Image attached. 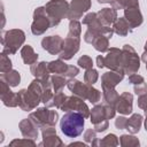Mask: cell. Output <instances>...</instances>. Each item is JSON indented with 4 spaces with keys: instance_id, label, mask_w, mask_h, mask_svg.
<instances>
[{
    "instance_id": "1",
    "label": "cell",
    "mask_w": 147,
    "mask_h": 147,
    "mask_svg": "<svg viewBox=\"0 0 147 147\" xmlns=\"http://www.w3.org/2000/svg\"><path fill=\"white\" fill-rule=\"evenodd\" d=\"M85 117L77 111H65L60 119V129L68 138H77L83 133Z\"/></svg>"
},
{
    "instance_id": "2",
    "label": "cell",
    "mask_w": 147,
    "mask_h": 147,
    "mask_svg": "<svg viewBox=\"0 0 147 147\" xmlns=\"http://www.w3.org/2000/svg\"><path fill=\"white\" fill-rule=\"evenodd\" d=\"M67 86L72 92V94L78 95L84 100H88L91 103H96L101 99V92L92 85L86 84L85 82L82 83L75 78H69V80L67 82Z\"/></svg>"
},
{
    "instance_id": "3",
    "label": "cell",
    "mask_w": 147,
    "mask_h": 147,
    "mask_svg": "<svg viewBox=\"0 0 147 147\" xmlns=\"http://www.w3.org/2000/svg\"><path fill=\"white\" fill-rule=\"evenodd\" d=\"M25 41V33L20 29H11L3 32L1 38L2 53L7 55L15 54Z\"/></svg>"
},
{
    "instance_id": "4",
    "label": "cell",
    "mask_w": 147,
    "mask_h": 147,
    "mask_svg": "<svg viewBox=\"0 0 147 147\" xmlns=\"http://www.w3.org/2000/svg\"><path fill=\"white\" fill-rule=\"evenodd\" d=\"M119 64L125 75H132L139 70L140 59H139V55L137 54L136 49L131 45L125 44L123 46L121 59H119Z\"/></svg>"
},
{
    "instance_id": "5",
    "label": "cell",
    "mask_w": 147,
    "mask_h": 147,
    "mask_svg": "<svg viewBox=\"0 0 147 147\" xmlns=\"http://www.w3.org/2000/svg\"><path fill=\"white\" fill-rule=\"evenodd\" d=\"M45 8L51 18L52 26H56L63 18H68L69 3L65 0H49L45 5Z\"/></svg>"
},
{
    "instance_id": "6",
    "label": "cell",
    "mask_w": 147,
    "mask_h": 147,
    "mask_svg": "<svg viewBox=\"0 0 147 147\" xmlns=\"http://www.w3.org/2000/svg\"><path fill=\"white\" fill-rule=\"evenodd\" d=\"M29 117L36 123L39 129H44L47 126H55L59 121V114L56 110H51L48 107L37 108L33 113L29 115Z\"/></svg>"
},
{
    "instance_id": "7",
    "label": "cell",
    "mask_w": 147,
    "mask_h": 147,
    "mask_svg": "<svg viewBox=\"0 0 147 147\" xmlns=\"http://www.w3.org/2000/svg\"><path fill=\"white\" fill-rule=\"evenodd\" d=\"M52 26L51 18L47 15L46 8L38 7L33 11V22L31 24V32L34 36H40L45 33L49 28Z\"/></svg>"
},
{
    "instance_id": "8",
    "label": "cell",
    "mask_w": 147,
    "mask_h": 147,
    "mask_svg": "<svg viewBox=\"0 0 147 147\" xmlns=\"http://www.w3.org/2000/svg\"><path fill=\"white\" fill-rule=\"evenodd\" d=\"M17 95H18V107L23 111H31L34 108H37L39 102H41V96L29 87L18 91Z\"/></svg>"
},
{
    "instance_id": "9",
    "label": "cell",
    "mask_w": 147,
    "mask_h": 147,
    "mask_svg": "<svg viewBox=\"0 0 147 147\" xmlns=\"http://www.w3.org/2000/svg\"><path fill=\"white\" fill-rule=\"evenodd\" d=\"M61 110H63V111H77V113H80L85 118L90 117V114H91V110H90L88 106L84 102V99H82L75 94L71 96H67Z\"/></svg>"
},
{
    "instance_id": "10",
    "label": "cell",
    "mask_w": 147,
    "mask_h": 147,
    "mask_svg": "<svg viewBox=\"0 0 147 147\" xmlns=\"http://www.w3.org/2000/svg\"><path fill=\"white\" fill-rule=\"evenodd\" d=\"M79 47H80V37H75V36L68 34L65 37V39L63 40L62 51L59 54V57L64 61L70 60L79 51Z\"/></svg>"
},
{
    "instance_id": "11",
    "label": "cell",
    "mask_w": 147,
    "mask_h": 147,
    "mask_svg": "<svg viewBox=\"0 0 147 147\" xmlns=\"http://www.w3.org/2000/svg\"><path fill=\"white\" fill-rule=\"evenodd\" d=\"M42 134V141L39 144V146H46V147H62L64 144L60 139V137L56 134L55 126H47L41 129Z\"/></svg>"
},
{
    "instance_id": "12",
    "label": "cell",
    "mask_w": 147,
    "mask_h": 147,
    "mask_svg": "<svg viewBox=\"0 0 147 147\" xmlns=\"http://www.w3.org/2000/svg\"><path fill=\"white\" fill-rule=\"evenodd\" d=\"M91 0H71L69 3V20H78L91 8Z\"/></svg>"
},
{
    "instance_id": "13",
    "label": "cell",
    "mask_w": 147,
    "mask_h": 147,
    "mask_svg": "<svg viewBox=\"0 0 147 147\" xmlns=\"http://www.w3.org/2000/svg\"><path fill=\"white\" fill-rule=\"evenodd\" d=\"M63 46V39L60 36H47L41 40V47L52 55H57L61 53Z\"/></svg>"
},
{
    "instance_id": "14",
    "label": "cell",
    "mask_w": 147,
    "mask_h": 147,
    "mask_svg": "<svg viewBox=\"0 0 147 147\" xmlns=\"http://www.w3.org/2000/svg\"><path fill=\"white\" fill-rule=\"evenodd\" d=\"M122 49L117 47H111L110 49L107 51V55L105 56V67L108 68L109 70H114L117 72H123L119 64V59H121Z\"/></svg>"
},
{
    "instance_id": "15",
    "label": "cell",
    "mask_w": 147,
    "mask_h": 147,
    "mask_svg": "<svg viewBox=\"0 0 147 147\" xmlns=\"http://www.w3.org/2000/svg\"><path fill=\"white\" fill-rule=\"evenodd\" d=\"M124 17L129 22L131 29L138 28L144 22V17H142V14H141V11L139 9V5L138 6L125 7L124 8Z\"/></svg>"
},
{
    "instance_id": "16",
    "label": "cell",
    "mask_w": 147,
    "mask_h": 147,
    "mask_svg": "<svg viewBox=\"0 0 147 147\" xmlns=\"http://www.w3.org/2000/svg\"><path fill=\"white\" fill-rule=\"evenodd\" d=\"M132 103H133V95L129 92H123L122 94H119L116 101L115 109L117 113L122 115H129L132 113Z\"/></svg>"
},
{
    "instance_id": "17",
    "label": "cell",
    "mask_w": 147,
    "mask_h": 147,
    "mask_svg": "<svg viewBox=\"0 0 147 147\" xmlns=\"http://www.w3.org/2000/svg\"><path fill=\"white\" fill-rule=\"evenodd\" d=\"M18 129L22 133V136L24 138H29V139H36L38 138V126L36 125V123L29 117V118H24L18 123Z\"/></svg>"
},
{
    "instance_id": "18",
    "label": "cell",
    "mask_w": 147,
    "mask_h": 147,
    "mask_svg": "<svg viewBox=\"0 0 147 147\" xmlns=\"http://www.w3.org/2000/svg\"><path fill=\"white\" fill-rule=\"evenodd\" d=\"M123 72H117L114 70L107 71L101 76V86L102 88H115L116 85L123 80L124 78Z\"/></svg>"
},
{
    "instance_id": "19",
    "label": "cell",
    "mask_w": 147,
    "mask_h": 147,
    "mask_svg": "<svg viewBox=\"0 0 147 147\" xmlns=\"http://www.w3.org/2000/svg\"><path fill=\"white\" fill-rule=\"evenodd\" d=\"M96 14H98V17H99L100 22L106 26L113 25L114 22L118 18L117 17V10L114 9L113 7L111 8H102Z\"/></svg>"
},
{
    "instance_id": "20",
    "label": "cell",
    "mask_w": 147,
    "mask_h": 147,
    "mask_svg": "<svg viewBox=\"0 0 147 147\" xmlns=\"http://www.w3.org/2000/svg\"><path fill=\"white\" fill-rule=\"evenodd\" d=\"M30 71L33 75L34 78H39V79H46L51 77V72L48 69V63L45 61L41 62H36L33 64L30 65Z\"/></svg>"
},
{
    "instance_id": "21",
    "label": "cell",
    "mask_w": 147,
    "mask_h": 147,
    "mask_svg": "<svg viewBox=\"0 0 147 147\" xmlns=\"http://www.w3.org/2000/svg\"><path fill=\"white\" fill-rule=\"evenodd\" d=\"M90 118H91V123L93 125L99 124V123L105 122V121H108L106 113H105V106L103 105H95L91 110Z\"/></svg>"
},
{
    "instance_id": "22",
    "label": "cell",
    "mask_w": 147,
    "mask_h": 147,
    "mask_svg": "<svg viewBox=\"0 0 147 147\" xmlns=\"http://www.w3.org/2000/svg\"><path fill=\"white\" fill-rule=\"evenodd\" d=\"M38 56L39 55L33 51L32 46H30V45H25L21 48V57L25 64L31 65V64L36 63L38 61Z\"/></svg>"
},
{
    "instance_id": "23",
    "label": "cell",
    "mask_w": 147,
    "mask_h": 147,
    "mask_svg": "<svg viewBox=\"0 0 147 147\" xmlns=\"http://www.w3.org/2000/svg\"><path fill=\"white\" fill-rule=\"evenodd\" d=\"M142 115L140 114H132L130 118H127V125H126V130L132 133L136 134L140 131L141 124H142Z\"/></svg>"
},
{
    "instance_id": "24",
    "label": "cell",
    "mask_w": 147,
    "mask_h": 147,
    "mask_svg": "<svg viewBox=\"0 0 147 147\" xmlns=\"http://www.w3.org/2000/svg\"><path fill=\"white\" fill-rule=\"evenodd\" d=\"M113 29H114V32L117 33V34L121 36V37H125V36L129 33V31L131 30L130 24H129V22L126 21L125 17H119V18H117V20L114 22V24H113Z\"/></svg>"
},
{
    "instance_id": "25",
    "label": "cell",
    "mask_w": 147,
    "mask_h": 147,
    "mask_svg": "<svg viewBox=\"0 0 147 147\" xmlns=\"http://www.w3.org/2000/svg\"><path fill=\"white\" fill-rule=\"evenodd\" d=\"M68 67H69V64H67L64 62V60H61V59L48 62V69H49L51 74H56V75L64 76L65 71L68 70Z\"/></svg>"
},
{
    "instance_id": "26",
    "label": "cell",
    "mask_w": 147,
    "mask_h": 147,
    "mask_svg": "<svg viewBox=\"0 0 147 147\" xmlns=\"http://www.w3.org/2000/svg\"><path fill=\"white\" fill-rule=\"evenodd\" d=\"M92 46L100 53H105L109 49V38L105 34H98L92 41Z\"/></svg>"
},
{
    "instance_id": "27",
    "label": "cell",
    "mask_w": 147,
    "mask_h": 147,
    "mask_svg": "<svg viewBox=\"0 0 147 147\" xmlns=\"http://www.w3.org/2000/svg\"><path fill=\"white\" fill-rule=\"evenodd\" d=\"M1 78L3 80H6L8 83V85L11 86V87L17 86L20 84V82H21V75H20V72L17 70H14V69H11L8 72L1 74Z\"/></svg>"
},
{
    "instance_id": "28",
    "label": "cell",
    "mask_w": 147,
    "mask_h": 147,
    "mask_svg": "<svg viewBox=\"0 0 147 147\" xmlns=\"http://www.w3.org/2000/svg\"><path fill=\"white\" fill-rule=\"evenodd\" d=\"M1 101L6 107H17L18 106V95L13 91H8L7 93L0 94Z\"/></svg>"
},
{
    "instance_id": "29",
    "label": "cell",
    "mask_w": 147,
    "mask_h": 147,
    "mask_svg": "<svg viewBox=\"0 0 147 147\" xmlns=\"http://www.w3.org/2000/svg\"><path fill=\"white\" fill-rule=\"evenodd\" d=\"M102 96H103V100L106 103L115 107L119 94L117 93V91L115 88H102Z\"/></svg>"
},
{
    "instance_id": "30",
    "label": "cell",
    "mask_w": 147,
    "mask_h": 147,
    "mask_svg": "<svg viewBox=\"0 0 147 147\" xmlns=\"http://www.w3.org/2000/svg\"><path fill=\"white\" fill-rule=\"evenodd\" d=\"M119 144L122 147H139L140 146L139 139L132 134H122L119 137Z\"/></svg>"
},
{
    "instance_id": "31",
    "label": "cell",
    "mask_w": 147,
    "mask_h": 147,
    "mask_svg": "<svg viewBox=\"0 0 147 147\" xmlns=\"http://www.w3.org/2000/svg\"><path fill=\"white\" fill-rule=\"evenodd\" d=\"M65 99H67V95L62 91H59V92H55V94L53 95V99L47 105H45V106L48 107V108L56 107V108L61 109L62 106H63V103H64V101H65Z\"/></svg>"
},
{
    "instance_id": "32",
    "label": "cell",
    "mask_w": 147,
    "mask_h": 147,
    "mask_svg": "<svg viewBox=\"0 0 147 147\" xmlns=\"http://www.w3.org/2000/svg\"><path fill=\"white\" fill-rule=\"evenodd\" d=\"M119 140L117 138L116 134L114 133H109L107 134L105 138H102L101 140H98L96 146H101V147H114V146H118Z\"/></svg>"
},
{
    "instance_id": "33",
    "label": "cell",
    "mask_w": 147,
    "mask_h": 147,
    "mask_svg": "<svg viewBox=\"0 0 147 147\" xmlns=\"http://www.w3.org/2000/svg\"><path fill=\"white\" fill-rule=\"evenodd\" d=\"M51 82H52V86H53V90L54 92H59V91H62L64 85H67V79L64 76L62 75H56L54 74L53 76H51Z\"/></svg>"
},
{
    "instance_id": "34",
    "label": "cell",
    "mask_w": 147,
    "mask_h": 147,
    "mask_svg": "<svg viewBox=\"0 0 147 147\" xmlns=\"http://www.w3.org/2000/svg\"><path fill=\"white\" fill-rule=\"evenodd\" d=\"M68 34L75 36V37H80V34H82V24L79 23L78 20H70Z\"/></svg>"
},
{
    "instance_id": "35",
    "label": "cell",
    "mask_w": 147,
    "mask_h": 147,
    "mask_svg": "<svg viewBox=\"0 0 147 147\" xmlns=\"http://www.w3.org/2000/svg\"><path fill=\"white\" fill-rule=\"evenodd\" d=\"M98 78H99V72H98V70H95L93 68L92 69H87L85 71V74H84V82L86 84L93 85V84L96 83Z\"/></svg>"
},
{
    "instance_id": "36",
    "label": "cell",
    "mask_w": 147,
    "mask_h": 147,
    "mask_svg": "<svg viewBox=\"0 0 147 147\" xmlns=\"http://www.w3.org/2000/svg\"><path fill=\"white\" fill-rule=\"evenodd\" d=\"M0 56H1V62H0V71H1V74L10 71L11 70V61H10V59L7 56V54H5L2 52H1Z\"/></svg>"
},
{
    "instance_id": "37",
    "label": "cell",
    "mask_w": 147,
    "mask_h": 147,
    "mask_svg": "<svg viewBox=\"0 0 147 147\" xmlns=\"http://www.w3.org/2000/svg\"><path fill=\"white\" fill-rule=\"evenodd\" d=\"M84 140L92 146H96L98 139H96V131L94 129H87L84 132Z\"/></svg>"
},
{
    "instance_id": "38",
    "label": "cell",
    "mask_w": 147,
    "mask_h": 147,
    "mask_svg": "<svg viewBox=\"0 0 147 147\" xmlns=\"http://www.w3.org/2000/svg\"><path fill=\"white\" fill-rule=\"evenodd\" d=\"M77 64H78L80 68L85 69V70L92 69V68H93V60H92L88 55H83V56H80V57L78 59Z\"/></svg>"
},
{
    "instance_id": "39",
    "label": "cell",
    "mask_w": 147,
    "mask_h": 147,
    "mask_svg": "<svg viewBox=\"0 0 147 147\" xmlns=\"http://www.w3.org/2000/svg\"><path fill=\"white\" fill-rule=\"evenodd\" d=\"M9 146H36V142H34L33 139L23 138V139H15V140H13L9 144Z\"/></svg>"
},
{
    "instance_id": "40",
    "label": "cell",
    "mask_w": 147,
    "mask_h": 147,
    "mask_svg": "<svg viewBox=\"0 0 147 147\" xmlns=\"http://www.w3.org/2000/svg\"><path fill=\"white\" fill-rule=\"evenodd\" d=\"M133 90H134V93L140 96V95H144V94H147V84L145 82L140 83V84H137V85H133Z\"/></svg>"
},
{
    "instance_id": "41",
    "label": "cell",
    "mask_w": 147,
    "mask_h": 147,
    "mask_svg": "<svg viewBox=\"0 0 147 147\" xmlns=\"http://www.w3.org/2000/svg\"><path fill=\"white\" fill-rule=\"evenodd\" d=\"M126 125H127V118L124 117V116H118L116 119H115V126L118 129V130H125L126 129Z\"/></svg>"
},
{
    "instance_id": "42",
    "label": "cell",
    "mask_w": 147,
    "mask_h": 147,
    "mask_svg": "<svg viewBox=\"0 0 147 147\" xmlns=\"http://www.w3.org/2000/svg\"><path fill=\"white\" fill-rule=\"evenodd\" d=\"M78 74H79V69H78L76 65H69V67H68V70H67L65 74H64V77L75 78Z\"/></svg>"
},
{
    "instance_id": "43",
    "label": "cell",
    "mask_w": 147,
    "mask_h": 147,
    "mask_svg": "<svg viewBox=\"0 0 147 147\" xmlns=\"http://www.w3.org/2000/svg\"><path fill=\"white\" fill-rule=\"evenodd\" d=\"M129 82L133 85H137V84H140V83L145 82V79H144L142 76H140L138 74H132V75L129 76Z\"/></svg>"
},
{
    "instance_id": "44",
    "label": "cell",
    "mask_w": 147,
    "mask_h": 147,
    "mask_svg": "<svg viewBox=\"0 0 147 147\" xmlns=\"http://www.w3.org/2000/svg\"><path fill=\"white\" fill-rule=\"evenodd\" d=\"M126 3V0H110V5L114 9L118 10V9H124Z\"/></svg>"
},
{
    "instance_id": "45",
    "label": "cell",
    "mask_w": 147,
    "mask_h": 147,
    "mask_svg": "<svg viewBox=\"0 0 147 147\" xmlns=\"http://www.w3.org/2000/svg\"><path fill=\"white\" fill-rule=\"evenodd\" d=\"M108 126H109V122L108 121H105V122H101L99 124H95L94 125V130L96 132H103V131H106L108 129Z\"/></svg>"
},
{
    "instance_id": "46",
    "label": "cell",
    "mask_w": 147,
    "mask_h": 147,
    "mask_svg": "<svg viewBox=\"0 0 147 147\" xmlns=\"http://www.w3.org/2000/svg\"><path fill=\"white\" fill-rule=\"evenodd\" d=\"M138 107L146 110L147 109V94H144V95H140L138 98Z\"/></svg>"
},
{
    "instance_id": "47",
    "label": "cell",
    "mask_w": 147,
    "mask_h": 147,
    "mask_svg": "<svg viewBox=\"0 0 147 147\" xmlns=\"http://www.w3.org/2000/svg\"><path fill=\"white\" fill-rule=\"evenodd\" d=\"M96 65L99 67V68H105V56H102V55H98L96 56Z\"/></svg>"
},
{
    "instance_id": "48",
    "label": "cell",
    "mask_w": 147,
    "mask_h": 147,
    "mask_svg": "<svg viewBox=\"0 0 147 147\" xmlns=\"http://www.w3.org/2000/svg\"><path fill=\"white\" fill-rule=\"evenodd\" d=\"M141 60L146 63V70H147V49H145V52L142 53V55H141Z\"/></svg>"
},
{
    "instance_id": "49",
    "label": "cell",
    "mask_w": 147,
    "mask_h": 147,
    "mask_svg": "<svg viewBox=\"0 0 147 147\" xmlns=\"http://www.w3.org/2000/svg\"><path fill=\"white\" fill-rule=\"evenodd\" d=\"M68 146H83V147H86V144H84V142H71V144H69Z\"/></svg>"
},
{
    "instance_id": "50",
    "label": "cell",
    "mask_w": 147,
    "mask_h": 147,
    "mask_svg": "<svg viewBox=\"0 0 147 147\" xmlns=\"http://www.w3.org/2000/svg\"><path fill=\"white\" fill-rule=\"evenodd\" d=\"M145 130L147 131V109L145 110Z\"/></svg>"
},
{
    "instance_id": "51",
    "label": "cell",
    "mask_w": 147,
    "mask_h": 147,
    "mask_svg": "<svg viewBox=\"0 0 147 147\" xmlns=\"http://www.w3.org/2000/svg\"><path fill=\"white\" fill-rule=\"evenodd\" d=\"M99 3H110V0H98Z\"/></svg>"
},
{
    "instance_id": "52",
    "label": "cell",
    "mask_w": 147,
    "mask_h": 147,
    "mask_svg": "<svg viewBox=\"0 0 147 147\" xmlns=\"http://www.w3.org/2000/svg\"><path fill=\"white\" fill-rule=\"evenodd\" d=\"M145 49H147V41H146V44H145Z\"/></svg>"
}]
</instances>
